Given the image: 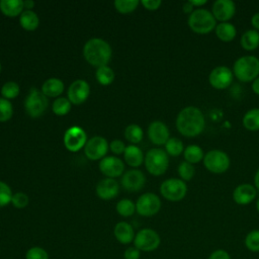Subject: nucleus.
Masks as SVG:
<instances>
[{
    "label": "nucleus",
    "instance_id": "obj_21",
    "mask_svg": "<svg viewBox=\"0 0 259 259\" xmlns=\"http://www.w3.org/2000/svg\"><path fill=\"white\" fill-rule=\"evenodd\" d=\"M113 235L115 239L123 245L131 244L135 239V230L133 226L126 222H119L114 226Z\"/></svg>",
    "mask_w": 259,
    "mask_h": 259
},
{
    "label": "nucleus",
    "instance_id": "obj_54",
    "mask_svg": "<svg viewBox=\"0 0 259 259\" xmlns=\"http://www.w3.org/2000/svg\"><path fill=\"white\" fill-rule=\"evenodd\" d=\"M0 72H1V64H0Z\"/></svg>",
    "mask_w": 259,
    "mask_h": 259
},
{
    "label": "nucleus",
    "instance_id": "obj_49",
    "mask_svg": "<svg viewBox=\"0 0 259 259\" xmlns=\"http://www.w3.org/2000/svg\"><path fill=\"white\" fill-rule=\"evenodd\" d=\"M252 90L255 94L259 95V77H257L253 82H252Z\"/></svg>",
    "mask_w": 259,
    "mask_h": 259
},
{
    "label": "nucleus",
    "instance_id": "obj_22",
    "mask_svg": "<svg viewBox=\"0 0 259 259\" xmlns=\"http://www.w3.org/2000/svg\"><path fill=\"white\" fill-rule=\"evenodd\" d=\"M214 32L220 40L224 42H229L235 38L237 34V29L235 25L231 22H220L219 24H217Z\"/></svg>",
    "mask_w": 259,
    "mask_h": 259
},
{
    "label": "nucleus",
    "instance_id": "obj_16",
    "mask_svg": "<svg viewBox=\"0 0 259 259\" xmlns=\"http://www.w3.org/2000/svg\"><path fill=\"white\" fill-rule=\"evenodd\" d=\"M99 170L108 178H115L122 174L124 170V164L119 158L108 156L99 162Z\"/></svg>",
    "mask_w": 259,
    "mask_h": 259
},
{
    "label": "nucleus",
    "instance_id": "obj_34",
    "mask_svg": "<svg viewBox=\"0 0 259 259\" xmlns=\"http://www.w3.org/2000/svg\"><path fill=\"white\" fill-rule=\"evenodd\" d=\"M71 110V102L66 97H59L53 103V111L57 115H66Z\"/></svg>",
    "mask_w": 259,
    "mask_h": 259
},
{
    "label": "nucleus",
    "instance_id": "obj_39",
    "mask_svg": "<svg viewBox=\"0 0 259 259\" xmlns=\"http://www.w3.org/2000/svg\"><path fill=\"white\" fill-rule=\"evenodd\" d=\"M13 114V108L9 100L0 98V122H5L11 118Z\"/></svg>",
    "mask_w": 259,
    "mask_h": 259
},
{
    "label": "nucleus",
    "instance_id": "obj_2",
    "mask_svg": "<svg viewBox=\"0 0 259 259\" xmlns=\"http://www.w3.org/2000/svg\"><path fill=\"white\" fill-rule=\"evenodd\" d=\"M111 48L103 39L93 37L87 40L83 48V56L85 60L93 67L106 66L111 58Z\"/></svg>",
    "mask_w": 259,
    "mask_h": 259
},
{
    "label": "nucleus",
    "instance_id": "obj_41",
    "mask_svg": "<svg viewBox=\"0 0 259 259\" xmlns=\"http://www.w3.org/2000/svg\"><path fill=\"white\" fill-rule=\"evenodd\" d=\"M12 195L10 187L6 183L0 181V207L8 205L11 202Z\"/></svg>",
    "mask_w": 259,
    "mask_h": 259
},
{
    "label": "nucleus",
    "instance_id": "obj_9",
    "mask_svg": "<svg viewBox=\"0 0 259 259\" xmlns=\"http://www.w3.org/2000/svg\"><path fill=\"white\" fill-rule=\"evenodd\" d=\"M48 105L49 100L47 96L42 92L35 89H31L24 102L25 110L31 117H38L42 115L48 108Z\"/></svg>",
    "mask_w": 259,
    "mask_h": 259
},
{
    "label": "nucleus",
    "instance_id": "obj_38",
    "mask_svg": "<svg viewBox=\"0 0 259 259\" xmlns=\"http://www.w3.org/2000/svg\"><path fill=\"white\" fill-rule=\"evenodd\" d=\"M139 3L138 0H115L114 7L120 13H130L138 7Z\"/></svg>",
    "mask_w": 259,
    "mask_h": 259
},
{
    "label": "nucleus",
    "instance_id": "obj_8",
    "mask_svg": "<svg viewBox=\"0 0 259 259\" xmlns=\"http://www.w3.org/2000/svg\"><path fill=\"white\" fill-rule=\"evenodd\" d=\"M134 246L143 252H152L158 249L161 244L159 234L150 228L140 230L134 239Z\"/></svg>",
    "mask_w": 259,
    "mask_h": 259
},
{
    "label": "nucleus",
    "instance_id": "obj_13",
    "mask_svg": "<svg viewBox=\"0 0 259 259\" xmlns=\"http://www.w3.org/2000/svg\"><path fill=\"white\" fill-rule=\"evenodd\" d=\"M108 151V144L107 141L99 136L91 138L87 141L84 152L88 159L90 160H99L103 158Z\"/></svg>",
    "mask_w": 259,
    "mask_h": 259
},
{
    "label": "nucleus",
    "instance_id": "obj_23",
    "mask_svg": "<svg viewBox=\"0 0 259 259\" xmlns=\"http://www.w3.org/2000/svg\"><path fill=\"white\" fill-rule=\"evenodd\" d=\"M23 1L22 0H1L0 10L8 17H15L22 13Z\"/></svg>",
    "mask_w": 259,
    "mask_h": 259
},
{
    "label": "nucleus",
    "instance_id": "obj_6",
    "mask_svg": "<svg viewBox=\"0 0 259 259\" xmlns=\"http://www.w3.org/2000/svg\"><path fill=\"white\" fill-rule=\"evenodd\" d=\"M203 165L207 171L214 174L225 173L230 167L228 154L221 150H210L204 154Z\"/></svg>",
    "mask_w": 259,
    "mask_h": 259
},
{
    "label": "nucleus",
    "instance_id": "obj_47",
    "mask_svg": "<svg viewBox=\"0 0 259 259\" xmlns=\"http://www.w3.org/2000/svg\"><path fill=\"white\" fill-rule=\"evenodd\" d=\"M251 24L255 30H259V12L253 14V16L251 17Z\"/></svg>",
    "mask_w": 259,
    "mask_h": 259
},
{
    "label": "nucleus",
    "instance_id": "obj_10",
    "mask_svg": "<svg viewBox=\"0 0 259 259\" xmlns=\"http://www.w3.org/2000/svg\"><path fill=\"white\" fill-rule=\"evenodd\" d=\"M160 208L161 200L153 192L142 194L136 202V211L142 217H153L159 212Z\"/></svg>",
    "mask_w": 259,
    "mask_h": 259
},
{
    "label": "nucleus",
    "instance_id": "obj_43",
    "mask_svg": "<svg viewBox=\"0 0 259 259\" xmlns=\"http://www.w3.org/2000/svg\"><path fill=\"white\" fill-rule=\"evenodd\" d=\"M109 148H110V151L115 154V155H120V154H123L124 153V150H125V145L122 141L120 140H114L110 143L109 145Z\"/></svg>",
    "mask_w": 259,
    "mask_h": 259
},
{
    "label": "nucleus",
    "instance_id": "obj_18",
    "mask_svg": "<svg viewBox=\"0 0 259 259\" xmlns=\"http://www.w3.org/2000/svg\"><path fill=\"white\" fill-rule=\"evenodd\" d=\"M145 182V174L138 169L127 170L121 178V185L127 191H139L144 187Z\"/></svg>",
    "mask_w": 259,
    "mask_h": 259
},
{
    "label": "nucleus",
    "instance_id": "obj_37",
    "mask_svg": "<svg viewBox=\"0 0 259 259\" xmlns=\"http://www.w3.org/2000/svg\"><path fill=\"white\" fill-rule=\"evenodd\" d=\"M245 246L251 252H259V230H253L247 234Z\"/></svg>",
    "mask_w": 259,
    "mask_h": 259
},
{
    "label": "nucleus",
    "instance_id": "obj_15",
    "mask_svg": "<svg viewBox=\"0 0 259 259\" xmlns=\"http://www.w3.org/2000/svg\"><path fill=\"white\" fill-rule=\"evenodd\" d=\"M236 12V5L232 0H217L212 4L211 13L215 20L220 22H229Z\"/></svg>",
    "mask_w": 259,
    "mask_h": 259
},
{
    "label": "nucleus",
    "instance_id": "obj_5",
    "mask_svg": "<svg viewBox=\"0 0 259 259\" xmlns=\"http://www.w3.org/2000/svg\"><path fill=\"white\" fill-rule=\"evenodd\" d=\"M145 166L148 172L154 176L164 174L169 166L168 154L160 148L149 150L145 157Z\"/></svg>",
    "mask_w": 259,
    "mask_h": 259
},
{
    "label": "nucleus",
    "instance_id": "obj_36",
    "mask_svg": "<svg viewBox=\"0 0 259 259\" xmlns=\"http://www.w3.org/2000/svg\"><path fill=\"white\" fill-rule=\"evenodd\" d=\"M19 91H20V89H19V86L17 83H15L13 81H8L2 86L1 95L3 98H5L7 100L13 99L18 96Z\"/></svg>",
    "mask_w": 259,
    "mask_h": 259
},
{
    "label": "nucleus",
    "instance_id": "obj_11",
    "mask_svg": "<svg viewBox=\"0 0 259 259\" xmlns=\"http://www.w3.org/2000/svg\"><path fill=\"white\" fill-rule=\"evenodd\" d=\"M233 71L226 66H218L213 68L208 75V82L211 87L218 90L228 88L233 82Z\"/></svg>",
    "mask_w": 259,
    "mask_h": 259
},
{
    "label": "nucleus",
    "instance_id": "obj_40",
    "mask_svg": "<svg viewBox=\"0 0 259 259\" xmlns=\"http://www.w3.org/2000/svg\"><path fill=\"white\" fill-rule=\"evenodd\" d=\"M24 257L25 259H50L48 251L39 246L30 247L25 252Z\"/></svg>",
    "mask_w": 259,
    "mask_h": 259
},
{
    "label": "nucleus",
    "instance_id": "obj_28",
    "mask_svg": "<svg viewBox=\"0 0 259 259\" xmlns=\"http://www.w3.org/2000/svg\"><path fill=\"white\" fill-rule=\"evenodd\" d=\"M243 125L247 131H259V108L249 109L243 116Z\"/></svg>",
    "mask_w": 259,
    "mask_h": 259
},
{
    "label": "nucleus",
    "instance_id": "obj_27",
    "mask_svg": "<svg viewBox=\"0 0 259 259\" xmlns=\"http://www.w3.org/2000/svg\"><path fill=\"white\" fill-rule=\"evenodd\" d=\"M19 23H20L21 27L24 28L25 30L31 31V30H34L37 28L39 19L35 12H33L31 10H25L20 14Z\"/></svg>",
    "mask_w": 259,
    "mask_h": 259
},
{
    "label": "nucleus",
    "instance_id": "obj_45",
    "mask_svg": "<svg viewBox=\"0 0 259 259\" xmlns=\"http://www.w3.org/2000/svg\"><path fill=\"white\" fill-rule=\"evenodd\" d=\"M162 4L161 0H142V5L147 9V10H157Z\"/></svg>",
    "mask_w": 259,
    "mask_h": 259
},
{
    "label": "nucleus",
    "instance_id": "obj_17",
    "mask_svg": "<svg viewBox=\"0 0 259 259\" xmlns=\"http://www.w3.org/2000/svg\"><path fill=\"white\" fill-rule=\"evenodd\" d=\"M168 126L161 120H154L148 127V137L150 141L157 146H162L170 139Z\"/></svg>",
    "mask_w": 259,
    "mask_h": 259
},
{
    "label": "nucleus",
    "instance_id": "obj_46",
    "mask_svg": "<svg viewBox=\"0 0 259 259\" xmlns=\"http://www.w3.org/2000/svg\"><path fill=\"white\" fill-rule=\"evenodd\" d=\"M208 259H231V257H230V254L226 250L219 249V250L213 251L209 255Z\"/></svg>",
    "mask_w": 259,
    "mask_h": 259
},
{
    "label": "nucleus",
    "instance_id": "obj_42",
    "mask_svg": "<svg viewBox=\"0 0 259 259\" xmlns=\"http://www.w3.org/2000/svg\"><path fill=\"white\" fill-rule=\"evenodd\" d=\"M28 196L24 192H16L12 195L11 202L16 208H24L28 204Z\"/></svg>",
    "mask_w": 259,
    "mask_h": 259
},
{
    "label": "nucleus",
    "instance_id": "obj_12",
    "mask_svg": "<svg viewBox=\"0 0 259 259\" xmlns=\"http://www.w3.org/2000/svg\"><path fill=\"white\" fill-rule=\"evenodd\" d=\"M87 143V135L80 126L69 127L64 135V145L70 152H78Z\"/></svg>",
    "mask_w": 259,
    "mask_h": 259
},
{
    "label": "nucleus",
    "instance_id": "obj_35",
    "mask_svg": "<svg viewBox=\"0 0 259 259\" xmlns=\"http://www.w3.org/2000/svg\"><path fill=\"white\" fill-rule=\"evenodd\" d=\"M177 172L183 181H189L193 178V176L195 174V168H194L193 164L183 161L178 165Z\"/></svg>",
    "mask_w": 259,
    "mask_h": 259
},
{
    "label": "nucleus",
    "instance_id": "obj_30",
    "mask_svg": "<svg viewBox=\"0 0 259 259\" xmlns=\"http://www.w3.org/2000/svg\"><path fill=\"white\" fill-rule=\"evenodd\" d=\"M96 79L101 85H109L114 80V72L107 66L99 67L96 70Z\"/></svg>",
    "mask_w": 259,
    "mask_h": 259
},
{
    "label": "nucleus",
    "instance_id": "obj_20",
    "mask_svg": "<svg viewBox=\"0 0 259 259\" xmlns=\"http://www.w3.org/2000/svg\"><path fill=\"white\" fill-rule=\"evenodd\" d=\"M118 190V183L113 178H104L96 185L97 196L104 200L114 198L117 195Z\"/></svg>",
    "mask_w": 259,
    "mask_h": 259
},
{
    "label": "nucleus",
    "instance_id": "obj_44",
    "mask_svg": "<svg viewBox=\"0 0 259 259\" xmlns=\"http://www.w3.org/2000/svg\"><path fill=\"white\" fill-rule=\"evenodd\" d=\"M141 251L137 249L135 246L127 247L123 252V258L124 259H140Z\"/></svg>",
    "mask_w": 259,
    "mask_h": 259
},
{
    "label": "nucleus",
    "instance_id": "obj_52",
    "mask_svg": "<svg viewBox=\"0 0 259 259\" xmlns=\"http://www.w3.org/2000/svg\"><path fill=\"white\" fill-rule=\"evenodd\" d=\"M254 186L256 189L259 190V169L256 171L254 176Z\"/></svg>",
    "mask_w": 259,
    "mask_h": 259
},
{
    "label": "nucleus",
    "instance_id": "obj_50",
    "mask_svg": "<svg viewBox=\"0 0 259 259\" xmlns=\"http://www.w3.org/2000/svg\"><path fill=\"white\" fill-rule=\"evenodd\" d=\"M191 4L193 5V7H200V6H203L204 4L207 3L206 0H190Z\"/></svg>",
    "mask_w": 259,
    "mask_h": 259
},
{
    "label": "nucleus",
    "instance_id": "obj_4",
    "mask_svg": "<svg viewBox=\"0 0 259 259\" xmlns=\"http://www.w3.org/2000/svg\"><path fill=\"white\" fill-rule=\"evenodd\" d=\"M189 28L197 34H207L217 26L212 13L204 8H196L189 14L187 20Z\"/></svg>",
    "mask_w": 259,
    "mask_h": 259
},
{
    "label": "nucleus",
    "instance_id": "obj_19",
    "mask_svg": "<svg viewBox=\"0 0 259 259\" xmlns=\"http://www.w3.org/2000/svg\"><path fill=\"white\" fill-rule=\"evenodd\" d=\"M257 194V189L254 185L243 183L238 185L233 191V199L237 204L246 205L252 202Z\"/></svg>",
    "mask_w": 259,
    "mask_h": 259
},
{
    "label": "nucleus",
    "instance_id": "obj_29",
    "mask_svg": "<svg viewBox=\"0 0 259 259\" xmlns=\"http://www.w3.org/2000/svg\"><path fill=\"white\" fill-rule=\"evenodd\" d=\"M183 156L186 162L190 164H197L203 160V150L198 145H189L183 151Z\"/></svg>",
    "mask_w": 259,
    "mask_h": 259
},
{
    "label": "nucleus",
    "instance_id": "obj_33",
    "mask_svg": "<svg viewBox=\"0 0 259 259\" xmlns=\"http://www.w3.org/2000/svg\"><path fill=\"white\" fill-rule=\"evenodd\" d=\"M116 211L121 217H124V218L131 217L136 211V204L131 199L123 198L117 202Z\"/></svg>",
    "mask_w": 259,
    "mask_h": 259
},
{
    "label": "nucleus",
    "instance_id": "obj_25",
    "mask_svg": "<svg viewBox=\"0 0 259 259\" xmlns=\"http://www.w3.org/2000/svg\"><path fill=\"white\" fill-rule=\"evenodd\" d=\"M64 91V83L58 78H50L41 86V92L48 97H57Z\"/></svg>",
    "mask_w": 259,
    "mask_h": 259
},
{
    "label": "nucleus",
    "instance_id": "obj_31",
    "mask_svg": "<svg viewBox=\"0 0 259 259\" xmlns=\"http://www.w3.org/2000/svg\"><path fill=\"white\" fill-rule=\"evenodd\" d=\"M143 136H144L143 130L138 124H130L128 126H126L124 131L125 139L133 144L140 143L143 140Z\"/></svg>",
    "mask_w": 259,
    "mask_h": 259
},
{
    "label": "nucleus",
    "instance_id": "obj_1",
    "mask_svg": "<svg viewBox=\"0 0 259 259\" xmlns=\"http://www.w3.org/2000/svg\"><path fill=\"white\" fill-rule=\"evenodd\" d=\"M204 126V115L202 111L195 106H186L177 114L176 128L184 137H196L203 132Z\"/></svg>",
    "mask_w": 259,
    "mask_h": 259
},
{
    "label": "nucleus",
    "instance_id": "obj_14",
    "mask_svg": "<svg viewBox=\"0 0 259 259\" xmlns=\"http://www.w3.org/2000/svg\"><path fill=\"white\" fill-rule=\"evenodd\" d=\"M90 93L89 84L82 79L75 80L68 89V99L71 103L79 105L86 101Z\"/></svg>",
    "mask_w": 259,
    "mask_h": 259
},
{
    "label": "nucleus",
    "instance_id": "obj_7",
    "mask_svg": "<svg viewBox=\"0 0 259 259\" xmlns=\"http://www.w3.org/2000/svg\"><path fill=\"white\" fill-rule=\"evenodd\" d=\"M160 193L169 201H180L187 193L185 181L178 178H169L160 185Z\"/></svg>",
    "mask_w": 259,
    "mask_h": 259
},
{
    "label": "nucleus",
    "instance_id": "obj_48",
    "mask_svg": "<svg viewBox=\"0 0 259 259\" xmlns=\"http://www.w3.org/2000/svg\"><path fill=\"white\" fill-rule=\"evenodd\" d=\"M183 11L185 13H189V14H191L194 11V7L190 1H187L186 3L183 4Z\"/></svg>",
    "mask_w": 259,
    "mask_h": 259
},
{
    "label": "nucleus",
    "instance_id": "obj_3",
    "mask_svg": "<svg viewBox=\"0 0 259 259\" xmlns=\"http://www.w3.org/2000/svg\"><path fill=\"white\" fill-rule=\"evenodd\" d=\"M233 74L241 82H253L259 77V59L255 56H243L233 65Z\"/></svg>",
    "mask_w": 259,
    "mask_h": 259
},
{
    "label": "nucleus",
    "instance_id": "obj_26",
    "mask_svg": "<svg viewBox=\"0 0 259 259\" xmlns=\"http://www.w3.org/2000/svg\"><path fill=\"white\" fill-rule=\"evenodd\" d=\"M241 47L246 51H254L259 47V31L255 29L246 30L240 38Z\"/></svg>",
    "mask_w": 259,
    "mask_h": 259
},
{
    "label": "nucleus",
    "instance_id": "obj_32",
    "mask_svg": "<svg viewBox=\"0 0 259 259\" xmlns=\"http://www.w3.org/2000/svg\"><path fill=\"white\" fill-rule=\"evenodd\" d=\"M165 149H166V153L168 155L177 157L183 153L184 145L181 140H179L177 138H170L167 141V143L165 144Z\"/></svg>",
    "mask_w": 259,
    "mask_h": 259
},
{
    "label": "nucleus",
    "instance_id": "obj_24",
    "mask_svg": "<svg viewBox=\"0 0 259 259\" xmlns=\"http://www.w3.org/2000/svg\"><path fill=\"white\" fill-rule=\"evenodd\" d=\"M123 157L126 164L132 167H139L144 162V154L142 150L134 145H130L125 148Z\"/></svg>",
    "mask_w": 259,
    "mask_h": 259
},
{
    "label": "nucleus",
    "instance_id": "obj_51",
    "mask_svg": "<svg viewBox=\"0 0 259 259\" xmlns=\"http://www.w3.org/2000/svg\"><path fill=\"white\" fill-rule=\"evenodd\" d=\"M23 6H24V8H26V10H30L34 6V2L31 0L23 1Z\"/></svg>",
    "mask_w": 259,
    "mask_h": 259
},
{
    "label": "nucleus",
    "instance_id": "obj_53",
    "mask_svg": "<svg viewBox=\"0 0 259 259\" xmlns=\"http://www.w3.org/2000/svg\"><path fill=\"white\" fill-rule=\"evenodd\" d=\"M256 209H257V211L259 212V198H258L257 201H256Z\"/></svg>",
    "mask_w": 259,
    "mask_h": 259
}]
</instances>
